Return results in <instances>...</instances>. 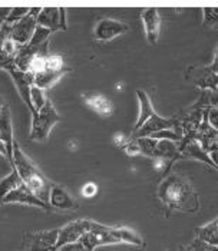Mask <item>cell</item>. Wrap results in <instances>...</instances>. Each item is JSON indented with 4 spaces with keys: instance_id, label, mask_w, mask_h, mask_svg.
I'll list each match as a JSON object with an SVG mask.
<instances>
[{
    "instance_id": "cell-26",
    "label": "cell",
    "mask_w": 218,
    "mask_h": 251,
    "mask_svg": "<svg viewBox=\"0 0 218 251\" xmlns=\"http://www.w3.org/2000/svg\"><path fill=\"white\" fill-rule=\"evenodd\" d=\"M139 147V151L141 154L145 155V156H149V158H155V151H157V145H158V141L151 138V136H145V138H138L137 139Z\"/></svg>"
},
{
    "instance_id": "cell-44",
    "label": "cell",
    "mask_w": 218,
    "mask_h": 251,
    "mask_svg": "<svg viewBox=\"0 0 218 251\" xmlns=\"http://www.w3.org/2000/svg\"><path fill=\"white\" fill-rule=\"evenodd\" d=\"M214 56L218 59V48H217V50H216V55H214Z\"/></svg>"
},
{
    "instance_id": "cell-38",
    "label": "cell",
    "mask_w": 218,
    "mask_h": 251,
    "mask_svg": "<svg viewBox=\"0 0 218 251\" xmlns=\"http://www.w3.org/2000/svg\"><path fill=\"white\" fill-rule=\"evenodd\" d=\"M58 251H88V250L83 247V244H82L80 241H76V243H71V244H66V246H63V247H60Z\"/></svg>"
},
{
    "instance_id": "cell-40",
    "label": "cell",
    "mask_w": 218,
    "mask_h": 251,
    "mask_svg": "<svg viewBox=\"0 0 218 251\" xmlns=\"http://www.w3.org/2000/svg\"><path fill=\"white\" fill-rule=\"evenodd\" d=\"M208 155H210V158H211L213 164L217 167V170H218V145H216V147L208 152Z\"/></svg>"
},
{
    "instance_id": "cell-14",
    "label": "cell",
    "mask_w": 218,
    "mask_h": 251,
    "mask_svg": "<svg viewBox=\"0 0 218 251\" xmlns=\"http://www.w3.org/2000/svg\"><path fill=\"white\" fill-rule=\"evenodd\" d=\"M142 23L145 27V35L149 45H155L158 42L159 30H161V18L157 9H145L141 13Z\"/></svg>"
},
{
    "instance_id": "cell-41",
    "label": "cell",
    "mask_w": 218,
    "mask_h": 251,
    "mask_svg": "<svg viewBox=\"0 0 218 251\" xmlns=\"http://www.w3.org/2000/svg\"><path fill=\"white\" fill-rule=\"evenodd\" d=\"M210 103H211V106H218V88L216 91H211V94H210Z\"/></svg>"
},
{
    "instance_id": "cell-20",
    "label": "cell",
    "mask_w": 218,
    "mask_h": 251,
    "mask_svg": "<svg viewBox=\"0 0 218 251\" xmlns=\"http://www.w3.org/2000/svg\"><path fill=\"white\" fill-rule=\"evenodd\" d=\"M71 69L65 68L62 71H52V69H45L43 72H40L38 75H35V86L40 88L42 91L50 89L60 77L63 76L65 74H68Z\"/></svg>"
},
{
    "instance_id": "cell-6",
    "label": "cell",
    "mask_w": 218,
    "mask_h": 251,
    "mask_svg": "<svg viewBox=\"0 0 218 251\" xmlns=\"http://www.w3.org/2000/svg\"><path fill=\"white\" fill-rule=\"evenodd\" d=\"M91 223L92 220H76L69 223L68 226H65L63 228H59V237H58V243H56V251L60 247L71 244V243H76L79 241L80 237L91 230Z\"/></svg>"
},
{
    "instance_id": "cell-37",
    "label": "cell",
    "mask_w": 218,
    "mask_h": 251,
    "mask_svg": "<svg viewBox=\"0 0 218 251\" xmlns=\"http://www.w3.org/2000/svg\"><path fill=\"white\" fill-rule=\"evenodd\" d=\"M10 33H12V26L4 23L1 27H0V48L4 46V43L10 39Z\"/></svg>"
},
{
    "instance_id": "cell-46",
    "label": "cell",
    "mask_w": 218,
    "mask_h": 251,
    "mask_svg": "<svg viewBox=\"0 0 218 251\" xmlns=\"http://www.w3.org/2000/svg\"><path fill=\"white\" fill-rule=\"evenodd\" d=\"M182 251H184V250H182Z\"/></svg>"
},
{
    "instance_id": "cell-31",
    "label": "cell",
    "mask_w": 218,
    "mask_h": 251,
    "mask_svg": "<svg viewBox=\"0 0 218 251\" xmlns=\"http://www.w3.org/2000/svg\"><path fill=\"white\" fill-rule=\"evenodd\" d=\"M184 251H218V246L208 244V243H205V241L195 237V240L190 246H187Z\"/></svg>"
},
{
    "instance_id": "cell-9",
    "label": "cell",
    "mask_w": 218,
    "mask_h": 251,
    "mask_svg": "<svg viewBox=\"0 0 218 251\" xmlns=\"http://www.w3.org/2000/svg\"><path fill=\"white\" fill-rule=\"evenodd\" d=\"M3 204H24V205H33V207H39L42 210H50V205H48L46 202H43L40 198H38L35 194L32 193L24 184H22L19 188H16L15 191L6 195L1 201Z\"/></svg>"
},
{
    "instance_id": "cell-45",
    "label": "cell",
    "mask_w": 218,
    "mask_h": 251,
    "mask_svg": "<svg viewBox=\"0 0 218 251\" xmlns=\"http://www.w3.org/2000/svg\"><path fill=\"white\" fill-rule=\"evenodd\" d=\"M0 139H1V138H0Z\"/></svg>"
},
{
    "instance_id": "cell-13",
    "label": "cell",
    "mask_w": 218,
    "mask_h": 251,
    "mask_svg": "<svg viewBox=\"0 0 218 251\" xmlns=\"http://www.w3.org/2000/svg\"><path fill=\"white\" fill-rule=\"evenodd\" d=\"M210 108V106H208ZM208 108L204 111L202 114V121H201V125L198 128V132L195 135V141L201 145V148L205 151V152H210L216 145H217L218 139V132L210 125L208 122V116H207V111Z\"/></svg>"
},
{
    "instance_id": "cell-21",
    "label": "cell",
    "mask_w": 218,
    "mask_h": 251,
    "mask_svg": "<svg viewBox=\"0 0 218 251\" xmlns=\"http://www.w3.org/2000/svg\"><path fill=\"white\" fill-rule=\"evenodd\" d=\"M155 158H162L165 161L174 162L177 159H182L181 158V152L178 150V144L170 139H161L158 141L157 145V151H155Z\"/></svg>"
},
{
    "instance_id": "cell-33",
    "label": "cell",
    "mask_w": 218,
    "mask_h": 251,
    "mask_svg": "<svg viewBox=\"0 0 218 251\" xmlns=\"http://www.w3.org/2000/svg\"><path fill=\"white\" fill-rule=\"evenodd\" d=\"M13 66H16V65H15V58L10 56V55H7V53L4 52V49L0 48V69L7 71V69H10V68H13Z\"/></svg>"
},
{
    "instance_id": "cell-19",
    "label": "cell",
    "mask_w": 218,
    "mask_h": 251,
    "mask_svg": "<svg viewBox=\"0 0 218 251\" xmlns=\"http://www.w3.org/2000/svg\"><path fill=\"white\" fill-rule=\"evenodd\" d=\"M137 97L139 100V114H138V121L134 126V131H138L139 128L151 118V116L155 114V109L152 106V102L148 97V94L142 89L137 91Z\"/></svg>"
},
{
    "instance_id": "cell-35",
    "label": "cell",
    "mask_w": 218,
    "mask_h": 251,
    "mask_svg": "<svg viewBox=\"0 0 218 251\" xmlns=\"http://www.w3.org/2000/svg\"><path fill=\"white\" fill-rule=\"evenodd\" d=\"M207 116H208L210 125L218 132V108H216V106H210L208 111H207Z\"/></svg>"
},
{
    "instance_id": "cell-28",
    "label": "cell",
    "mask_w": 218,
    "mask_h": 251,
    "mask_svg": "<svg viewBox=\"0 0 218 251\" xmlns=\"http://www.w3.org/2000/svg\"><path fill=\"white\" fill-rule=\"evenodd\" d=\"M52 33L53 32L50 29H46L43 26H36V30H35L33 36L30 39L29 45H32V46H40V45L46 43L48 40H50Z\"/></svg>"
},
{
    "instance_id": "cell-2",
    "label": "cell",
    "mask_w": 218,
    "mask_h": 251,
    "mask_svg": "<svg viewBox=\"0 0 218 251\" xmlns=\"http://www.w3.org/2000/svg\"><path fill=\"white\" fill-rule=\"evenodd\" d=\"M10 167L16 168L23 184L38 198H40L43 202H46L49 205V195H50V190H52V182L42 174L39 168L24 155L16 141L13 144V162L10 164Z\"/></svg>"
},
{
    "instance_id": "cell-15",
    "label": "cell",
    "mask_w": 218,
    "mask_h": 251,
    "mask_svg": "<svg viewBox=\"0 0 218 251\" xmlns=\"http://www.w3.org/2000/svg\"><path fill=\"white\" fill-rule=\"evenodd\" d=\"M0 138L4 142L9 154V164L13 162V126H12V116H10V109L9 106H4L0 115Z\"/></svg>"
},
{
    "instance_id": "cell-18",
    "label": "cell",
    "mask_w": 218,
    "mask_h": 251,
    "mask_svg": "<svg viewBox=\"0 0 218 251\" xmlns=\"http://www.w3.org/2000/svg\"><path fill=\"white\" fill-rule=\"evenodd\" d=\"M181 158H182V159H197V161H201V162H204V164L213 167L216 171H218L217 167L213 164V161H211L208 152H205V151L201 148V145H199L195 139L191 141V142H188V144L184 147V150L181 151Z\"/></svg>"
},
{
    "instance_id": "cell-23",
    "label": "cell",
    "mask_w": 218,
    "mask_h": 251,
    "mask_svg": "<svg viewBox=\"0 0 218 251\" xmlns=\"http://www.w3.org/2000/svg\"><path fill=\"white\" fill-rule=\"evenodd\" d=\"M197 238L208 244L218 246V217L214 221H210L208 224L199 227L197 230Z\"/></svg>"
},
{
    "instance_id": "cell-17",
    "label": "cell",
    "mask_w": 218,
    "mask_h": 251,
    "mask_svg": "<svg viewBox=\"0 0 218 251\" xmlns=\"http://www.w3.org/2000/svg\"><path fill=\"white\" fill-rule=\"evenodd\" d=\"M83 100L86 103V106H89L94 112H97L98 115L102 116H111L114 112V105L112 102L105 98L103 95H97V94H91V95H85Z\"/></svg>"
},
{
    "instance_id": "cell-10",
    "label": "cell",
    "mask_w": 218,
    "mask_h": 251,
    "mask_svg": "<svg viewBox=\"0 0 218 251\" xmlns=\"http://www.w3.org/2000/svg\"><path fill=\"white\" fill-rule=\"evenodd\" d=\"M7 72L13 79L20 98L23 99V102L29 106L30 112H32L33 108H32V102H30V88L35 85V76L32 74H29V72H22L16 66L7 69Z\"/></svg>"
},
{
    "instance_id": "cell-3",
    "label": "cell",
    "mask_w": 218,
    "mask_h": 251,
    "mask_svg": "<svg viewBox=\"0 0 218 251\" xmlns=\"http://www.w3.org/2000/svg\"><path fill=\"white\" fill-rule=\"evenodd\" d=\"M60 121L59 114L56 112L53 103L48 99L45 106L39 112L32 114V129H30V139L43 142L48 139L52 128Z\"/></svg>"
},
{
    "instance_id": "cell-4",
    "label": "cell",
    "mask_w": 218,
    "mask_h": 251,
    "mask_svg": "<svg viewBox=\"0 0 218 251\" xmlns=\"http://www.w3.org/2000/svg\"><path fill=\"white\" fill-rule=\"evenodd\" d=\"M59 228L23 234V251H56Z\"/></svg>"
},
{
    "instance_id": "cell-8",
    "label": "cell",
    "mask_w": 218,
    "mask_h": 251,
    "mask_svg": "<svg viewBox=\"0 0 218 251\" xmlns=\"http://www.w3.org/2000/svg\"><path fill=\"white\" fill-rule=\"evenodd\" d=\"M175 124H177V116H174V118H162L158 114H154L139 128L138 131L132 132V138L138 139V138L154 135L155 132H159V131L172 129L175 126Z\"/></svg>"
},
{
    "instance_id": "cell-24",
    "label": "cell",
    "mask_w": 218,
    "mask_h": 251,
    "mask_svg": "<svg viewBox=\"0 0 218 251\" xmlns=\"http://www.w3.org/2000/svg\"><path fill=\"white\" fill-rule=\"evenodd\" d=\"M112 234L115 235V238L119 243H128V244H134V246L144 244V241L141 240L138 234L126 227H112Z\"/></svg>"
},
{
    "instance_id": "cell-22",
    "label": "cell",
    "mask_w": 218,
    "mask_h": 251,
    "mask_svg": "<svg viewBox=\"0 0 218 251\" xmlns=\"http://www.w3.org/2000/svg\"><path fill=\"white\" fill-rule=\"evenodd\" d=\"M23 184L22 178H20L19 173L16 171V168H12V173L4 176L3 179H0V205H1V201L6 195L15 191L16 188H19L20 185Z\"/></svg>"
},
{
    "instance_id": "cell-1",
    "label": "cell",
    "mask_w": 218,
    "mask_h": 251,
    "mask_svg": "<svg viewBox=\"0 0 218 251\" xmlns=\"http://www.w3.org/2000/svg\"><path fill=\"white\" fill-rule=\"evenodd\" d=\"M158 198L164 205L171 210L184 213H195L199 208L198 195L195 194L190 181L181 175L167 176L158 188Z\"/></svg>"
},
{
    "instance_id": "cell-16",
    "label": "cell",
    "mask_w": 218,
    "mask_h": 251,
    "mask_svg": "<svg viewBox=\"0 0 218 251\" xmlns=\"http://www.w3.org/2000/svg\"><path fill=\"white\" fill-rule=\"evenodd\" d=\"M191 80L198 86L201 91H216L218 88V75L213 74L207 66L191 69Z\"/></svg>"
},
{
    "instance_id": "cell-39",
    "label": "cell",
    "mask_w": 218,
    "mask_h": 251,
    "mask_svg": "<svg viewBox=\"0 0 218 251\" xmlns=\"http://www.w3.org/2000/svg\"><path fill=\"white\" fill-rule=\"evenodd\" d=\"M9 13H10V9H7V7H0V27L6 23V19H7Z\"/></svg>"
},
{
    "instance_id": "cell-5",
    "label": "cell",
    "mask_w": 218,
    "mask_h": 251,
    "mask_svg": "<svg viewBox=\"0 0 218 251\" xmlns=\"http://www.w3.org/2000/svg\"><path fill=\"white\" fill-rule=\"evenodd\" d=\"M40 7H32L30 9V13L22 19L18 23H15L12 26V33H10V39L15 40L18 45L23 46V45H27L30 42V39L33 36L35 30H36V26H38V15L40 13Z\"/></svg>"
},
{
    "instance_id": "cell-29",
    "label": "cell",
    "mask_w": 218,
    "mask_h": 251,
    "mask_svg": "<svg viewBox=\"0 0 218 251\" xmlns=\"http://www.w3.org/2000/svg\"><path fill=\"white\" fill-rule=\"evenodd\" d=\"M29 13H30V9L29 7H13V9H10V13H9L7 19H6V23L10 25V26H13L15 23H18L22 19H24Z\"/></svg>"
},
{
    "instance_id": "cell-30",
    "label": "cell",
    "mask_w": 218,
    "mask_h": 251,
    "mask_svg": "<svg viewBox=\"0 0 218 251\" xmlns=\"http://www.w3.org/2000/svg\"><path fill=\"white\" fill-rule=\"evenodd\" d=\"M202 15H204V25L218 27V7H204Z\"/></svg>"
},
{
    "instance_id": "cell-43",
    "label": "cell",
    "mask_w": 218,
    "mask_h": 251,
    "mask_svg": "<svg viewBox=\"0 0 218 251\" xmlns=\"http://www.w3.org/2000/svg\"><path fill=\"white\" fill-rule=\"evenodd\" d=\"M3 108H4V105H3V102H1V99H0V115H1V111H3Z\"/></svg>"
},
{
    "instance_id": "cell-42",
    "label": "cell",
    "mask_w": 218,
    "mask_h": 251,
    "mask_svg": "<svg viewBox=\"0 0 218 251\" xmlns=\"http://www.w3.org/2000/svg\"><path fill=\"white\" fill-rule=\"evenodd\" d=\"M0 155H3L7 161H9V154H7V148H6V145H4V142L0 139Z\"/></svg>"
},
{
    "instance_id": "cell-12",
    "label": "cell",
    "mask_w": 218,
    "mask_h": 251,
    "mask_svg": "<svg viewBox=\"0 0 218 251\" xmlns=\"http://www.w3.org/2000/svg\"><path fill=\"white\" fill-rule=\"evenodd\" d=\"M126 30H128V26L122 22L114 19H102L98 22L95 27V39L100 42H106L125 33Z\"/></svg>"
},
{
    "instance_id": "cell-36",
    "label": "cell",
    "mask_w": 218,
    "mask_h": 251,
    "mask_svg": "<svg viewBox=\"0 0 218 251\" xmlns=\"http://www.w3.org/2000/svg\"><path fill=\"white\" fill-rule=\"evenodd\" d=\"M98 194V185L95 182H86L82 188V195L86 198H92Z\"/></svg>"
},
{
    "instance_id": "cell-25",
    "label": "cell",
    "mask_w": 218,
    "mask_h": 251,
    "mask_svg": "<svg viewBox=\"0 0 218 251\" xmlns=\"http://www.w3.org/2000/svg\"><path fill=\"white\" fill-rule=\"evenodd\" d=\"M46 68H48V46L43 50H40L39 53L30 60L27 72L35 76V75H38L40 72H43Z\"/></svg>"
},
{
    "instance_id": "cell-11",
    "label": "cell",
    "mask_w": 218,
    "mask_h": 251,
    "mask_svg": "<svg viewBox=\"0 0 218 251\" xmlns=\"http://www.w3.org/2000/svg\"><path fill=\"white\" fill-rule=\"evenodd\" d=\"M49 205L50 208H56L60 211H73L79 208V204L71 197L63 187L52 184V190L49 195Z\"/></svg>"
},
{
    "instance_id": "cell-7",
    "label": "cell",
    "mask_w": 218,
    "mask_h": 251,
    "mask_svg": "<svg viewBox=\"0 0 218 251\" xmlns=\"http://www.w3.org/2000/svg\"><path fill=\"white\" fill-rule=\"evenodd\" d=\"M38 26H43L46 29H50L52 32L56 30H66V9L58 7H43L38 15Z\"/></svg>"
},
{
    "instance_id": "cell-27",
    "label": "cell",
    "mask_w": 218,
    "mask_h": 251,
    "mask_svg": "<svg viewBox=\"0 0 218 251\" xmlns=\"http://www.w3.org/2000/svg\"><path fill=\"white\" fill-rule=\"evenodd\" d=\"M46 100H48V99L45 97V91H42L40 88L33 85V86L30 88V102H32V108H33L32 114H33V112H39L40 109L45 106Z\"/></svg>"
},
{
    "instance_id": "cell-32",
    "label": "cell",
    "mask_w": 218,
    "mask_h": 251,
    "mask_svg": "<svg viewBox=\"0 0 218 251\" xmlns=\"http://www.w3.org/2000/svg\"><path fill=\"white\" fill-rule=\"evenodd\" d=\"M66 66L63 65V59L59 55H48V68L46 69H52V71H62Z\"/></svg>"
},
{
    "instance_id": "cell-34",
    "label": "cell",
    "mask_w": 218,
    "mask_h": 251,
    "mask_svg": "<svg viewBox=\"0 0 218 251\" xmlns=\"http://www.w3.org/2000/svg\"><path fill=\"white\" fill-rule=\"evenodd\" d=\"M122 148L125 150V152L129 155V156H135V155L141 154L138 142H137V139H134V138H131V139H129V141H128Z\"/></svg>"
}]
</instances>
